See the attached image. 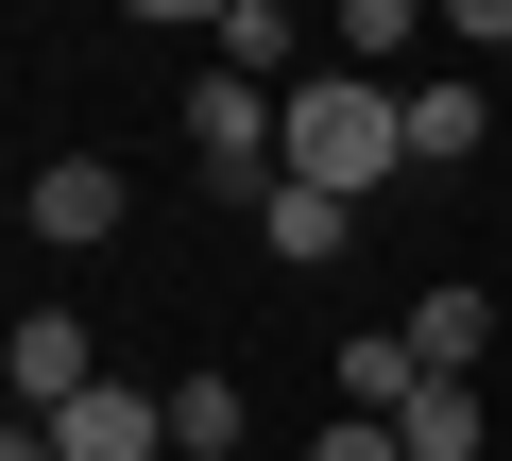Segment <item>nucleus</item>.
I'll use <instances>...</instances> for the list:
<instances>
[{"instance_id": "f257e3e1", "label": "nucleus", "mask_w": 512, "mask_h": 461, "mask_svg": "<svg viewBox=\"0 0 512 461\" xmlns=\"http://www.w3.org/2000/svg\"><path fill=\"white\" fill-rule=\"evenodd\" d=\"M274 137H291V171L308 188H376V171H410V86H376V69H308L291 103H274Z\"/></svg>"}, {"instance_id": "f03ea898", "label": "nucleus", "mask_w": 512, "mask_h": 461, "mask_svg": "<svg viewBox=\"0 0 512 461\" xmlns=\"http://www.w3.org/2000/svg\"><path fill=\"white\" fill-rule=\"evenodd\" d=\"M188 154H205V188H239V205H274V171H291V137H274V86H239V69H205V86H188Z\"/></svg>"}, {"instance_id": "7ed1b4c3", "label": "nucleus", "mask_w": 512, "mask_h": 461, "mask_svg": "<svg viewBox=\"0 0 512 461\" xmlns=\"http://www.w3.org/2000/svg\"><path fill=\"white\" fill-rule=\"evenodd\" d=\"M120 205H137L120 154H35V188H18V222H35L52 257H103V240H120Z\"/></svg>"}, {"instance_id": "20e7f679", "label": "nucleus", "mask_w": 512, "mask_h": 461, "mask_svg": "<svg viewBox=\"0 0 512 461\" xmlns=\"http://www.w3.org/2000/svg\"><path fill=\"white\" fill-rule=\"evenodd\" d=\"M35 427H52V461H171V393H120V376L35 410Z\"/></svg>"}, {"instance_id": "39448f33", "label": "nucleus", "mask_w": 512, "mask_h": 461, "mask_svg": "<svg viewBox=\"0 0 512 461\" xmlns=\"http://www.w3.org/2000/svg\"><path fill=\"white\" fill-rule=\"evenodd\" d=\"M0 376H18V410H69V393H103V342H86V308H18Z\"/></svg>"}, {"instance_id": "423d86ee", "label": "nucleus", "mask_w": 512, "mask_h": 461, "mask_svg": "<svg viewBox=\"0 0 512 461\" xmlns=\"http://www.w3.org/2000/svg\"><path fill=\"white\" fill-rule=\"evenodd\" d=\"M256 240H274L291 274H325V257L359 240V205H342V188H308V171H274V205H256Z\"/></svg>"}, {"instance_id": "0eeeda50", "label": "nucleus", "mask_w": 512, "mask_h": 461, "mask_svg": "<svg viewBox=\"0 0 512 461\" xmlns=\"http://www.w3.org/2000/svg\"><path fill=\"white\" fill-rule=\"evenodd\" d=\"M478 137H495V103H478L461 69H427V86H410V171H461Z\"/></svg>"}, {"instance_id": "6e6552de", "label": "nucleus", "mask_w": 512, "mask_h": 461, "mask_svg": "<svg viewBox=\"0 0 512 461\" xmlns=\"http://www.w3.org/2000/svg\"><path fill=\"white\" fill-rule=\"evenodd\" d=\"M410 359H427V376H478V359H495V291H461V274H444V291L410 308Z\"/></svg>"}, {"instance_id": "1a4fd4ad", "label": "nucleus", "mask_w": 512, "mask_h": 461, "mask_svg": "<svg viewBox=\"0 0 512 461\" xmlns=\"http://www.w3.org/2000/svg\"><path fill=\"white\" fill-rule=\"evenodd\" d=\"M393 444H410V461H478V444H495V410H478V376H427V393L393 410Z\"/></svg>"}, {"instance_id": "9d476101", "label": "nucleus", "mask_w": 512, "mask_h": 461, "mask_svg": "<svg viewBox=\"0 0 512 461\" xmlns=\"http://www.w3.org/2000/svg\"><path fill=\"white\" fill-rule=\"evenodd\" d=\"M427 18H444V0H342L325 35H342V69H376V86H393V69L427 52Z\"/></svg>"}, {"instance_id": "9b49d317", "label": "nucleus", "mask_w": 512, "mask_h": 461, "mask_svg": "<svg viewBox=\"0 0 512 461\" xmlns=\"http://www.w3.org/2000/svg\"><path fill=\"white\" fill-rule=\"evenodd\" d=\"M239 427H256L239 376H171V461H239Z\"/></svg>"}, {"instance_id": "f8f14e48", "label": "nucleus", "mask_w": 512, "mask_h": 461, "mask_svg": "<svg viewBox=\"0 0 512 461\" xmlns=\"http://www.w3.org/2000/svg\"><path fill=\"white\" fill-rule=\"evenodd\" d=\"M410 393H427L410 325H359V342H342V410H410Z\"/></svg>"}, {"instance_id": "ddd939ff", "label": "nucleus", "mask_w": 512, "mask_h": 461, "mask_svg": "<svg viewBox=\"0 0 512 461\" xmlns=\"http://www.w3.org/2000/svg\"><path fill=\"white\" fill-rule=\"evenodd\" d=\"M308 461H410V444H393V410H342V427H308Z\"/></svg>"}, {"instance_id": "4468645a", "label": "nucleus", "mask_w": 512, "mask_h": 461, "mask_svg": "<svg viewBox=\"0 0 512 461\" xmlns=\"http://www.w3.org/2000/svg\"><path fill=\"white\" fill-rule=\"evenodd\" d=\"M444 35H478V52H512V0H444Z\"/></svg>"}, {"instance_id": "2eb2a0df", "label": "nucleus", "mask_w": 512, "mask_h": 461, "mask_svg": "<svg viewBox=\"0 0 512 461\" xmlns=\"http://www.w3.org/2000/svg\"><path fill=\"white\" fill-rule=\"evenodd\" d=\"M137 18H154V35H171V18H205V35H222V18H239V0H137Z\"/></svg>"}, {"instance_id": "dca6fc26", "label": "nucleus", "mask_w": 512, "mask_h": 461, "mask_svg": "<svg viewBox=\"0 0 512 461\" xmlns=\"http://www.w3.org/2000/svg\"><path fill=\"white\" fill-rule=\"evenodd\" d=\"M291 18H308V0H291ZM325 18H342V0H325Z\"/></svg>"}]
</instances>
